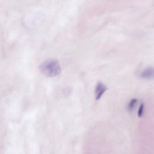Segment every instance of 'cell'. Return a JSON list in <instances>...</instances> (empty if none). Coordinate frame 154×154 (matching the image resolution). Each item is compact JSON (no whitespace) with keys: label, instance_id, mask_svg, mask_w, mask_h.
I'll list each match as a JSON object with an SVG mask.
<instances>
[{"label":"cell","instance_id":"6da1fadb","mask_svg":"<svg viewBox=\"0 0 154 154\" xmlns=\"http://www.w3.org/2000/svg\"><path fill=\"white\" fill-rule=\"evenodd\" d=\"M41 72L48 77H55L61 72V67L59 62L54 59L44 61L40 67Z\"/></svg>","mask_w":154,"mask_h":154},{"label":"cell","instance_id":"7a4b0ae2","mask_svg":"<svg viewBox=\"0 0 154 154\" xmlns=\"http://www.w3.org/2000/svg\"><path fill=\"white\" fill-rule=\"evenodd\" d=\"M107 87L102 83V82H98L96 84L95 90H94V94H95V99L96 100H99L101 98L103 94L106 91Z\"/></svg>","mask_w":154,"mask_h":154},{"label":"cell","instance_id":"3957f363","mask_svg":"<svg viewBox=\"0 0 154 154\" xmlns=\"http://www.w3.org/2000/svg\"><path fill=\"white\" fill-rule=\"evenodd\" d=\"M141 77L144 79H152L153 77V69L148 67L144 69L140 75Z\"/></svg>","mask_w":154,"mask_h":154},{"label":"cell","instance_id":"277c9868","mask_svg":"<svg viewBox=\"0 0 154 154\" xmlns=\"http://www.w3.org/2000/svg\"><path fill=\"white\" fill-rule=\"evenodd\" d=\"M137 102V99H136V98L132 99L128 104V106H127L128 110L129 111H132L134 109V107L135 106Z\"/></svg>","mask_w":154,"mask_h":154},{"label":"cell","instance_id":"5b68a950","mask_svg":"<svg viewBox=\"0 0 154 154\" xmlns=\"http://www.w3.org/2000/svg\"><path fill=\"white\" fill-rule=\"evenodd\" d=\"M144 105L143 103H141L138 108V112H137V115L138 117H140L142 116L143 113V110H144Z\"/></svg>","mask_w":154,"mask_h":154}]
</instances>
